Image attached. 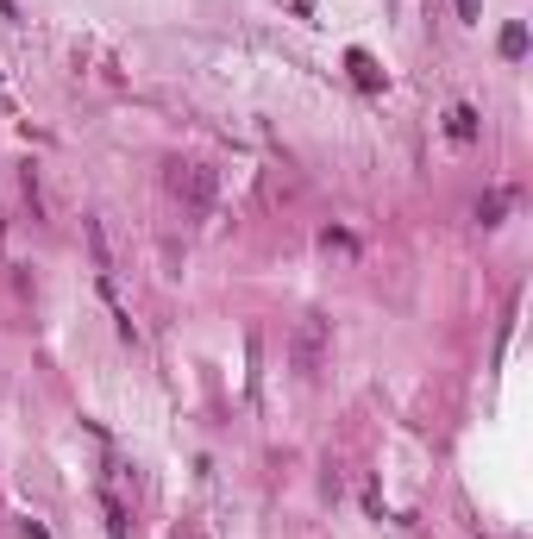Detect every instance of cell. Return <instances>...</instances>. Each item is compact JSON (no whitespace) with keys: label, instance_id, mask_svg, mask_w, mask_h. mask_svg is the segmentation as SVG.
Segmentation results:
<instances>
[{"label":"cell","instance_id":"1","mask_svg":"<svg viewBox=\"0 0 533 539\" xmlns=\"http://www.w3.org/2000/svg\"><path fill=\"white\" fill-rule=\"evenodd\" d=\"M452 132H458V138H471V132H477V113H471V107H458V113H452Z\"/></svg>","mask_w":533,"mask_h":539},{"label":"cell","instance_id":"2","mask_svg":"<svg viewBox=\"0 0 533 539\" xmlns=\"http://www.w3.org/2000/svg\"><path fill=\"white\" fill-rule=\"evenodd\" d=\"M458 13H465V19H477V0H458Z\"/></svg>","mask_w":533,"mask_h":539}]
</instances>
